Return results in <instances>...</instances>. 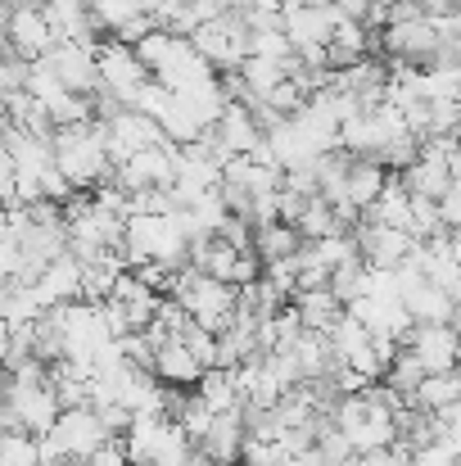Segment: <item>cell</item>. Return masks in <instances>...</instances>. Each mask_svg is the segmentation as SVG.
I'll return each instance as SVG.
<instances>
[{
  "label": "cell",
  "instance_id": "obj_3",
  "mask_svg": "<svg viewBox=\"0 0 461 466\" xmlns=\"http://www.w3.org/2000/svg\"><path fill=\"white\" fill-rule=\"evenodd\" d=\"M172 299L185 309L190 321H199L204 330H213V335H217V330L231 321V312H236V286H226V281H217V277L195 272V268H185V263H181Z\"/></svg>",
  "mask_w": 461,
  "mask_h": 466
},
{
  "label": "cell",
  "instance_id": "obj_5",
  "mask_svg": "<svg viewBox=\"0 0 461 466\" xmlns=\"http://www.w3.org/2000/svg\"><path fill=\"white\" fill-rule=\"evenodd\" d=\"M105 426L95 417V408H59V417L50 421L45 435H36V449L45 458H59V462H73V458H91L100 444H105Z\"/></svg>",
  "mask_w": 461,
  "mask_h": 466
},
{
  "label": "cell",
  "instance_id": "obj_39",
  "mask_svg": "<svg viewBox=\"0 0 461 466\" xmlns=\"http://www.w3.org/2000/svg\"><path fill=\"white\" fill-rule=\"evenodd\" d=\"M64 466H95L91 458H73V462H64Z\"/></svg>",
  "mask_w": 461,
  "mask_h": 466
},
{
  "label": "cell",
  "instance_id": "obj_34",
  "mask_svg": "<svg viewBox=\"0 0 461 466\" xmlns=\"http://www.w3.org/2000/svg\"><path fill=\"white\" fill-rule=\"evenodd\" d=\"M435 213H439V222H444V231H457V222H461V190H457V181L435 199Z\"/></svg>",
  "mask_w": 461,
  "mask_h": 466
},
{
  "label": "cell",
  "instance_id": "obj_33",
  "mask_svg": "<svg viewBox=\"0 0 461 466\" xmlns=\"http://www.w3.org/2000/svg\"><path fill=\"white\" fill-rule=\"evenodd\" d=\"M95 417H100L105 435H114V440H123V435H127V426H132V408H123V403H100V408H95Z\"/></svg>",
  "mask_w": 461,
  "mask_h": 466
},
{
  "label": "cell",
  "instance_id": "obj_11",
  "mask_svg": "<svg viewBox=\"0 0 461 466\" xmlns=\"http://www.w3.org/2000/svg\"><path fill=\"white\" fill-rule=\"evenodd\" d=\"M348 236H353V249H357V258H362L366 268H398V263L407 258V249L416 245L407 231L380 227V222H357Z\"/></svg>",
  "mask_w": 461,
  "mask_h": 466
},
{
  "label": "cell",
  "instance_id": "obj_30",
  "mask_svg": "<svg viewBox=\"0 0 461 466\" xmlns=\"http://www.w3.org/2000/svg\"><path fill=\"white\" fill-rule=\"evenodd\" d=\"M176 339L190 349V358H195L199 367H213V358H217V335H213V330H204L199 321H185V326L176 330Z\"/></svg>",
  "mask_w": 461,
  "mask_h": 466
},
{
  "label": "cell",
  "instance_id": "obj_32",
  "mask_svg": "<svg viewBox=\"0 0 461 466\" xmlns=\"http://www.w3.org/2000/svg\"><path fill=\"white\" fill-rule=\"evenodd\" d=\"M23 277V249L14 231H0V281H18Z\"/></svg>",
  "mask_w": 461,
  "mask_h": 466
},
{
  "label": "cell",
  "instance_id": "obj_31",
  "mask_svg": "<svg viewBox=\"0 0 461 466\" xmlns=\"http://www.w3.org/2000/svg\"><path fill=\"white\" fill-rule=\"evenodd\" d=\"M249 55H258V59H286L290 55V41H286V32H281V23L276 27H249Z\"/></svg>",
  "mask_w": 461,
  "mask_h": 466
},
{
  "label": "cell",
  "instance_id": "obj_4",
  "mask_svg": "<svg viewBox=\"0 0 461 466\" xmlns=\"http://www.w3.org/2000/svg\"><path fill=\"white\" fill-rule=\"evenodd\" d=\"M330 421H335V431L348 440L353 453H366V449H385V444H394V417H389V408H380V403L366 399L362 390H357V394H339Z\"/></svg>",
  "mask_w": 461,
  "mask_h": 466
},
{
  "label": "cell",
  "instance_id": "obj_25",
  "mask_svg": "<svg viewBox=\"0 0 461 466\" xmlns=\"http://www.w3.org/2000/svg\"><path fill=\"white\" fill-rule=\"evenodd\" d=\"M366 286H371V268H366L357 254H353V258H344L339 268H330V277H326V290H330L344 309H348L353 299H362V295H366Z\"/></svg>",
  "mask_w": 461,
  "mask_h": 466
},
{
  "label": "cell",
  "instance_id": "obj_37",
  "mask_svg": "<svg viewBox=\"0 0 461 466\" xmlns=\"http://www.w3.org/2000/svg\"><path fill=\"white\" fill-rule=\"evenodd\" d=\"M32 466H64V462H59V458H45V453H41V458H36Z\"/></svg>",
  "mask_w": 461,
  "mask_h": 466
},
{
  "label": "cell",
  "instance_id": "obj_41",
  "mask_svg": "<svg viewBox=\"0 0 461 466\" xmlns=\"http://www.w3.org/2000/svg\"><path fill=\"white\" fill-rule=\"evenodd\" d=\"M0 118H5V91H0Z\"/></svg>",
  "mask_w": 461,
  "mask_h": 466
},
{
  "label": "cell",
  "instance_id": "obj_23",
  "mask_svg": "<svg viewBox=\"0 0 461 466\" xmlns=\"http://www.w3.org/2000/svg\"><path fill=\"white\" fill-rule=\"evenodd\" d=\"M190 394L217 417V412H231V408H240V394H236V380H231V371L226 367H204L199 371V380L190 385Z\"/></svg>",
  "mask_w": 461,
  "mask_h": 466
},
{
  "label": "cell",
  "instance_id": "obj_9",
  "mask_svg": "<svg viewBox=\"0 0 461 466\" xmlns=\"http://www.w3.org/2000/svg\"><path fill=\"white\" fill-rule=\"evenodd\" d=\"M344 14L326 0V5H290L286 0V9H281V32H286V41H290V50H321L326 41H330V32H335V23H339Z\"/></svg>",
  "mask_w": 461,
  "mask_h": 466
},
{
  "label": "cell",
  "instance_id": "obj_10",
  "mask_svg": "<svg viewBox=\"0 0 461 466\" xmlns=\"http://www.w3.org/2000/svg\"><path fill=\"white\" fill-rule=\"evenodd\" d=\"M403 349L426 367V371H448L457 367V330L453 321H412L403 335Z\"/></svg>",
  "mask_w": 461,
  "mask_h": 466
},
{
  "label": "cell",
  "instance_id": "obj_18",
  "mask_svg": "<svg viewBox=\"0 0 461 466\" xmlns=\"http://www.w3.org/2000/svg\"><path fill=\"white\" fill-rule=\"evenodd\" d=\"M348 312H353L371 335H394L398 344H403V335H407V326H412L403 299H385V295H362V299L348 304Z\"/></svg>",
  "mask_w": 461,
  "mask_h": 466
},
{
  "label": "cell",
  "instance_id": "obj_15",
  "mask_svg": "<svg viewBox=\"0 0 461 466\" xmlns=\"http://www.w3.org/2000/svg\"><path fill=\"white\" fill-rule=\"evenodd\" d=\"M213 137L222 141L226 155H254L258 141H263V127L254 123V114H249L245 100H226V109H222L217 123H213Z\"/></svg>",
  "mask_w": 461,
  "mask_h": 466
},
{
  "label": "cell",
  "instance_id": "obj_36",
  "mask_svg": "<svg viewBox=\"0 0 461 466\" xmlns=\"http://www.w3.org/2000/svg\"><path fill=\"white\" fill-rule=\"evenodd\" d=\"M330 5H335L344 18H362V14H366V0H330Z\"/></svg>",
  "mask_w": 461,
  "mask_h": 466
},
{
  "label": "cell",
  "instance_id": "obj_35",
  "mask_svg": "<svg viewBox=\"0 0 461 466\" xmlns=\"http://www.w3.org/2000/svg\"><path fill=\"white\" fill-rule=\"evenodd\" d=\"M0 204H14V158L0 141Z\"/></svg>",
  "mask_w": 461,
  "mask_h": 466
},
{
  "label": "cell",
  "instance_id": "obj_8",
  "mask_svg": "<svg viewBox=\"0 0 461 466\" xmlns=\"http://www.w3.org/2000/svg\"><path fill=\"white\" fill-rule=\"evenodd\" d=\"M100 127H105V155H109V167L123 163L127 155H136V150H145V146H158V141H163L158 123L145 118L141 109H132V105H123L118 114L100 118Z\"/></svg>",
  "mask_w": 461,
  "mask_h": 466
},
{
  "label": "cell",
  "instance_id": "obj_16",
  "mask_svg": "<svg viewBox=\"0 0 461 466\" xmlns=\"http://www.w3.org/2000/svg\"><path fill=\"white\" fill-rule=\"evenodd\" d=\"M398 181H403V190L407 195H416V199H439L453 181H457V172L448 167V158L430 155V150H421V155L412 158L403 172H394Z\"/></svg>",
  "mask_w": 461,
  "mask_h": 466
},
{
  "label": "cell",
  "instance_id": "obj_24",
  "mask_svg": "<svg viewBox=\"0 0 461 466\" xmlns=\"http://www.w3.org/2000/svg\"><path fill=\"white\" fill-rule=\"evenodd\" d=\"M457 399H461L457 367H448V371H426L421 385L407 394V403H412V408H426V412H435V408H444V403H457Z\"/></svg>",
  "mask_w": 461,
  "mask_h": 466
},
{
  "label": "cell",
  "instance_id": "obj_6",
  "mask_svg": "<svg viewBox=\"0 0 461 466\" xmlns=\"http://www.w3.org/2000/svg\"><path fill=\"white\" fill-rule=\"evenodd\" d=\"M0 403L14 412L18 431H27V435H45L50 421L59 417V399H55L50 380H18V376H5Z\"/></svg>",
  "mask_w": 461,
  "mask_h": 466
},
{
  "label": "cell",
  "instance_id": "obj_17",
  "mask_svg": "<svg viewBox=\"0 0 461 466\" xmlns=\"http://www.w3.org/2000/svg\"><path fill=\"white\" fill-rule=\"evenodd\" d=\"M150 371H154V380H163V385L190 390V385L199 380L204 367L190 358V349H185L176 335H163V339L154 344V353H150Z\"/></svg>",
  "mask_w": 461,
  "mask_h": 466
},
{
  "label": "cell",
  "instance_id": "obj_20",
  "mask_svg": "<svg viewBox=\"0 0 461 466\" xmlns=\"http://www.w3.org/2000/svg\"><path fill=\"white\" fill-rule=\"evenodd\" d=\"M385 181H389V167L385 163H376V158H366V155H353L348 158V172H344V204L357 208V213H366V204L385 190Z\"/></svg>",
  "mask_w": 461,
  "mask_h": 466
},
{
  "label": "cell",
  "instance_id": "obj_1",
  "mask_svg": "<svg viewBox=\"0 0 461 466\" xmlns=\"http://www.w3.org/2000/svg\"><path fill=\"white\" fill-rule=\"evenodd\" d=\"M185 249H190V227H185V213L181 208L123 218L118 254H123L127 268H136V263H172V268H181L185 263Z\"/></svg>",
  "mask_w": 461,
  "mask_h": 466
},
{
  "label": "cell",
  "instance_id": "obj_38",
  "mask_svg": "<svg viewBox=\"0 0 461 466\" xmlns=\"http://www.w3.org/2000/svg\"><path fill=\"white\" fill-rule=\"evenodd\" d=\"M394 0H366V9H389Z\"/></svg>",
  "mask_w": 461,
  "mask_h": 466
},
{
  "label": "cell",
  "instance_id": "obj_2",
  "mask_svg": "<svg viewBox=\"0 0 461 466\" xmlns=\"http://www.w3.org/2000/svg\"><path fill=\"white\" fill-rule=\"evenodd\" d=\"M50 155H55V167L64 172V181L73 190H91L95 181H105L114 172L109 155H105V127H100V118L50 127Z\"/></svg>",
  "mask_w": 461,
  "mask_h": 466
},
{
  "label": "cell",
  "instance_id": "obj_14",
  "mask_svg": "<svg viewBox=\"0 0 461 466\" xmlns=\"http://www.w3.org/2000/svg\"><path fill=\"white\" fill-rule=\"evenodd\" d=\"M32 295L41 299V309H55V304H68V299H82V263L64 249L59 258H50L36 281H32Z\"/></svg>",
  "mask_w": 461,
  "mask_h": 466
},
{
  "label": "cell",
  "instance_id": "obj_7",
  "mask_svg": "<svg viewBox=\"0 0 461 466\" xmlns=\"http://www.w3.org/2000/svg\"><path fill=\"white\" fill-rule=\"evenodd\" d=\"M145 77H150V73H145V64L136 59V50H132L127 41L105 36V41L95 46V86L109 91L118 105H132V96H136V86H141Z\"/></svg>",
  "mask_w": 461,
  "mask_h": 466
},
{
  "label": "cell",
  "instance_id": "obj_27",
  "mask_svg": "<svg viewBox=\"0 0 461 466\" xmlns=\"http://www.w3.org/2000/svg\"><path fill=\"white\" fill-rule=\"evenodd\" d=\"M421 376H426V367H421V362H416V358H412V353H407L403 344H398L394 362H389V367L380 371V380H385L389 390H398V394H403V403H407V394H412V390L421 385Z\"/></svg>",
  "mask_w": 461,
  "mask_h": 466
},
{
  "label": "cell",
  "instance_id": "obj_21",
  "mask_svg": "<svg viewBox=\"0 0 461 466\" xmlns=\"http://www.w3.org/2000/svg\"><path fill=\"white\" fill-rule=\"evenodd\" d=\"M366 222H380V227H398V231H407V222H412V195L403 190V181L389 172V181H385V190L366 204Z\"/></svg>",
  "mask_w": 461,
  "mask_h": 466
},
{
  "label": "cell",
  "instance_id": "obj_29",
  "mask_svg": "<svg viewBox=\"0 0 461 466\" xmlns=\"http://www.w3.org/2000/svg\"><path fill=\"white\" fill-rule=\"evenodd\" d=\"M41 458L36 435L27 431H0V466H32Z\"/></svg>",
  "mask_w": 461,
  "mask_h": 466
},
{
  "label": "cell",
  "instance_id": "obj_12",
  "mask_svg": "<svg viewBox=\"0 0 461 466\" xmlns=\"http://www.w3.org/2000/svg\"><path fill=\"white\" fill-rule=\"evenodd\" d=\"M41 64L73 91V96H91L95 91V46H77V41H55Z\"/></svg>",
  "mask_w": 461,
  "mask_h": 466
},
{
  "label": "cell",
  "instance_id": "obj_13",
  "mask_svg": "<svg viewBox=\"0 0 461 466\" xmlns=\"http://www.w3.org/2000/svg\"><path fill=\"white\" fill-rule=\"evenodd\" d=\"M5 41H9L23 59H41L59 36H55V27H50V18H45L41 5H14L9 18H5Z\"/></svg>",
  "mask_w": 461,
  "mask_h": 466
},
{
  "label": "cell",
  "instance_id": "obj_22",
  "mask_svg": "<svg viewBox=\"0 0 461 466\" xmlns=\"http://www.w3.org/2000/svg\"><path fill=\"white\" fill-rule=\"evenodd\" d=\"M290 304H295V312H299L304 330H321V335H326V330L339 321V312H344V304H339L326 286H316V290H295Z\"/></svg>",
  "mask_w": 461,
  "mask_h": 466
},
{
  "label": "cell",
  "instance_id": "obj_26",
  "mask_svg": "<svg viewBox=\"0 0 461 466\" xmlns=\"http://www.w3.org/2000/svg\"><path fill=\"white\" fill-rule=\"evenodd\" d=\"M299 245H304V236H299L290 222H267V227H254V254H258V263L290 258Z\"/></svg>",
  "mask_w": 461,
  "mask_h": 466
},
{
  "label": "cell",
  "instance_id": "obj_40",
  "mask_svg": "<svg viewBox=\"0 0 461 466\" xmlns=\"http://www.w3.org/2000/svg\"><path fill=\"white\" fill-rule=\"evenodd\" d=\"M290 5H326V0H290Z\"/></svg>",
  "mask_w": 461,
  "mask_h": 466
},
{
  "label": "cell",
  "instance_id": "obj_28",
  "mask_svg": "<svg viewBox=\"0 0 461 466\" xmlns=\"http://www.w3.org/2000/svg\"><path fill=\"white\" fill-rule=\"evenodd\" d=\"M461 73L457 64H426L421 68V96L426 100H457Z\"/></svg>",
  "mask_w": 461,
  "mask_h": 466
},
{
  "label": "cell",
  "instance_id": "obj_19",
  "mask_svg": "<svg viewBox=\"0 0 461 466\" xmlns=\"http://www.w3.org/2000/svg\"><path fill=\"white\" fill-rule=\"evenodd\" d=\"M240 444H245V421H240V408H231V412H217V417H213L208 435H204L195 449L213 466H236Z\"/></svg>",
  "mask_w": 461,
  "mask_h": 466
}]
</instances>
